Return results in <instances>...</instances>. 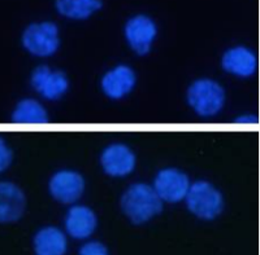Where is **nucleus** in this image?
<instances>
[{
  "instance_id": "obj_9",
  "label": "nucleus",
  "mask_w": 260,
  "mask_h": 255,
  "mask_svg": "<svg viewBox=\"0 0 260 255\" xmlns=\"http://www.w3.org/2000/svg\"><path fill=\"white\" fill-rule=\"evenodd\" d=\"M99 163L106 175L126 178L136 170L137 156L126 144L112 143L102 150Z\"/></svg>"
},
{
  "instance_id": "obj_18",
  "label": "nucleus",
  "mask_w": 260,
  "mask_h": 255,
  "mask_svg": "<svg viewBox=\"0 0 260 255\" xmlns=\"http://www.w3.org/2000/svg\"><path fill=\"white\" fill-rule=\"evenodd\" d=\"M80 255H110V252L106 245L99 241H89L81 246Z\"/></svg>"
},
{
  "instance_id": "obj_3",
  "label": "nucleus",
  "mask_w": 260,
  "mask_h": 255,
  "mask_svg": "<svg viewBox=\"0 0 260 255\" xmlns=\"http://www.w3.org/2000/svg\"><path fill=\"white\" fill-rule=\"evenodd\" d=\"M187 210L202 220L216 219L225 207V199L221 191L208 180H197L191 183L183 199Z\"/></svg>"
},
{
  "instance_id": "obj_13",
  "label": "nucleus",
  "mask_w": 260,
  "mask_h": 255,
  "mask_svg": "<svg viewBox=\"0 0 260 255\" xmlns=\"http://www.w3.org/2000/svg\"><path fill=\"white\" fill-rule=\"evenodd\" d=\"M65 233L74 240H87L98 227V217L91 207L74 203L65 215Z\"/></svg>"
},
{
  "instance_id": "obj_17",
  "label": "nucleus",
  "mask_w": 260,
  "mask_h": 255,
  "mask_svg": "<svg viewBox=\"0 0 260 255\" xmlns=\"http://www.w3.org/2000/svg\"><path fill=\"white\" fill-rule=\"evenodd\" d=\"M13 162V152L3 136H0V174L6 173Z\"/></svg>"
},
{
  "instance_id": "obj_6",
  "label": "nucleus",
  "mask_w": 260,
  "mask_h": 255,
  "mask_svg": "<svg viewBox=\"0 0 260 255\" xmlns=\"http://www.w3.org/2000/svg\"><path fill=\"white\" fill-rule=\"evenodd\" d=\"M30 86L42 99L59 101L69 92L71 82L64 71L51 69L47 65H41L32 70Z\"/></svg>"
},
{
  "instance_id": "obj_4",
  "label": "nucleus",
  "mask_w": 260,
  "mask_h": 255,
  "mask_svg": "<svg viewBox=\"0 0 260 255\" xmlns=\"http://www.w3.org/2000/svg\"><path fill=\"white\" fill-rule=\"evenodd\" d=\"M21 44L34 57H52L60 48V29L52 21H39L27 25L21 35Z\"/></svg>"
},
{
  "instance_id": "obj_19",
  "label": "nucleus",
  "mask_w": 260,
  "mask_h": 255,
  "mask_svg": "<svg viewBox=\"0 0 260 255\" xmlns=\"http://www.w3.org/2000/svg\"><path fill=\"white\" fill-rule=\"evenodd\" d=\"M257 122L256 115L252 114H242L234 119V123L237 124H255Z\"/></svg>"
},
{
  "instance_id": "obj_12",
  "label": "nucleus",
  "mask_w": 260,
  "mask_h": 255,
  "mask_svg": "<svg viewBox=\"0 0 260 255\" xmlns=\"http://www.w3.org/2000/svg\"><path fill=\"white\" fill-rule=\"evenodd\" d=\"M26 211V196L16 183L0 182V224L16 223Z\"/></svg>"
},
{
  "instance_id": "obj_8",
  "label": "nucleus",
  "mask_w": 260,
  "mask_h": 255,
  "mask_svg": "<svg viewBox=\"0 0 260 255\" xmlns=\"http://www.w3.org/2000/svg\"><path fill=\"white\" fill-rule=\"evenodd\" d=\"M191 184L189 176L176 167H166L157 171L152 188L162 202L178 203L185 199Z\"/></svg>"
},
{
  "instance_id": "obj_5",
  "label": "nucleus",
  "mask_w": 260,
  "mask_h": 255,
  "mask_svg": "<svg viewBox=\"0 0 260 255\" xmlns=\"http://www.w3.org/2000/svg\"><path fill=\"white\" fill-rule=\"evenodd\" d=\"M157 25L152 17L145 13L127 18L124 26V38L129 48L138 56H146L151 52L157 38Z\"/></svg>"
},
{
  "instance_id": "obj_10",
  "label": "nucleus",
  "mask_w": 260,
  "mask_h": 255,
  "mask_svg": "<svg viewBox=\"0 0 260 255\" xmlns=\"http://www.w3.org/2000/svg\"><path fill=\"white\" fill-rule=\"evenodd\" d=\"M136 86V71L126 64L115 65L103 74L101 79V90L103 95L115 101L129 96L134 91Z\"/></svg>"
},
{
  "instance_id": "obj_15",
  "label": "nucleus",
  "mask_w": 260,
  "mask_h": 255,
  "mask_svg": "<svg viewBox=\"0 0 260 255\" xmlns=\"http://www.w3.org/2000/svg\"><path fill=\"white\" fill-rule=\"evenodd\" d=\"M55 8L68 20L85 21L103 8V0H55Z\"/></svg>"
},
{
  "instance_id": "obj_14",
  "label": "nucleus",
  "mask_w": 260,
  "mask_h": 255,
  "mask_svg": "<svg viewBox=\"0 0 260 255\" xmlns=\"http://www.w3.org/2000/svg\"><path fill=\"white\" fill-rule=\"evenodd\" d=\"M36 255H65L68 251L67 233L57 227H43L32 240Z\"/></svg>"
},
{
  "instance_id": "obj_1",
  "label": "nucleus",
  "mask_w": 260,
  "mask_h": 255,
  "mask_svg": "<svg viewBox=\"0 0 260 255\" xmlns=\"http://www.w3.org/2000/svg\"><path fill=\"white\" fill-rule=\"evenodd\" d=\"M120 207L132 223L145 224L162 211V201L152 185L134 183L122 193Z\"/></svg>"
},
{
  "instance_id": "obj_7",
  "label": "nucleus",
  "mask_w": 260,
  "mask_h": 255,
  "mask_svg": "<svg viewBox=\"0 0 260 255\" xmlns=\"http://www.w3.org/2000/svg\"><path fill=\"white\" fill-rule=\"evenodd\" d=\"M86 191V180L78 171L61 168L48 180V192L55 201L64 205L77 203Z\"/></svg>"
},
{
  "instance_id": "obj_16",
  "label": "nucleus",
  "mask_w": 260,
  "mask_h": 255,
  "mask_svg": "<svg viewBox=\"0 0 260 255\" xmlns=\"http://www.w3.org/2000/svg\"><path fill=\"white\" fill-rule=\"evenodd\" d=\"M11 119L16 124H46L50 118L43 104L38 100L22 99L13 108Z\"/></svg>"
},
{
  "instance_id": "obj_2",
  "label": "nucleus",
  "mask_w": 260,
  "mask_h": 255,
  "mask_svg": "<svg viewBox=\"0 0 260 255\" xmlns=\"http://www.w3.org/2000/svg\"><path fill=\"white\" fill-rule=\"evenodd\" d=\"M186 100L192 112L202 118L216 117L226 103V92L217 80L199 78L189 86Z\"/></svg>"
},
{
  "instance_id": "obj_11",
  "label": "nucleus",
  "mask_w": 260,
  "mask_h": 255,
  "mask_svg": "<svg viewBox=\"0 0 260 255\" xmlns=\"http://www.w3.org/2000/svg\"><path fill=\"white\" fill-rule=\"evenodd\" d=\"M221 68L238 79L252 78L257 70L256 53L242 44L233 46L222 53Z\"/></svg>"
}]
</instances>
